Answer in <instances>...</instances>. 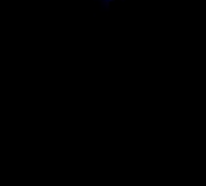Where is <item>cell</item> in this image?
<instances>
[{
  "mask_svg": "<svg viewBox=\"0 0 206 186\" xmlns=\"http://www.w3.org/2000/svg\"><path fill=\"white\" fill-rule=\"evenodd\" d=\"M100 3H101V5L104 7H106V10H110V5H111L110 0H103V1H100Z\"/></svg>",
  "mask_w": 206,
  "mask_h": 186,
  "instance_id": "6da1fadb",
  "label": "cell"
},
{
  "mask_svg": "<svg viewBox=\"0 0 206 186\" xmlns=\"http://www.w3.org/2000/svg\"><path fill=\"white\" fill-rule=\"evenodd\" d=\"M110 1H111V3H112V1H115V0H110Z\"/></svg>",
  "mask_w": 206,
  "mask_h": 186,
  "instance_id": "7a4b0ae2",
  "label": "cell"
},
{
  "mask_svg": "<svg viewBox=\"0 0 206 186\" xmlns=\"http://www.w3.org/2000/svg\"><path fill=\"white\" fill-rule=\"evenodd\" d=\"M120 1H124V0H120Z\"/></svg>",
  "mask_w": 206,
  "mask_h": 186,
  "instance_id": "3957f363",
  "label": "cell"
}]
</instances>
